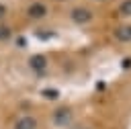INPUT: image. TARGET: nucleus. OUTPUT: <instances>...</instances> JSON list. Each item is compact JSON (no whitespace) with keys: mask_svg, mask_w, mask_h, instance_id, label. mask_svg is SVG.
Here are the masks:
<instances>
[{"mask_svg":"<svg viewBox=\"0 0 131 129\" xmlns=\"http://www.w3.org/2000/svg\"><path fill=\"white\" fill-rule=\"evenodd\" d=\"M14 37V31L8 23H0V43H6Z\"/></svg>","mask_w":131,"mask_h":129,"instance_id":"8","label":"nucleus"},{"mask_svg":"<svg viewBox=\"0 0 131 129\" xmlns=\"http://www.w3.org/2000/svg\"><path fill=\"white\" fill-rule=\"evenodd\" d=\"M10 129H39V119L31 113H23L12 121Z\"/></svg>","mask_w":131,"mask_h":129,"instance_id":"5","label":"nucleus"},{"mask_svg":"<svg viewBox=\"0 0 131 129\" xmlns=\"http://www.w3.org/2000/svg\"><path fill=\"white\" fill-rule=\"evenodd\" d=\"M6 16H8V6L0 2V23H6Z\"/></svg>","mask_w":131,"mask_h":129,"instance_id":"9","label":"nucleus"},{"mask_svg":"<svg viewBox=\"0 0 131 129\" xmlns=\"http://www.w3.org/2000/svg\"><path fill=\"white\" fill-rule=\"evenodd\" d=\"M25 14H27V18H29V20L39 23V20H45V18L49 16V6H47L43 0H33V2L27 6Z\"/></svg>","mask_w":131,"mask_h":129,"instance_id":"4","label":"nucleus"},{"mask_svg":"<svg viewBox=\"0 0 131 129\" xmlns=\"http://www.w3.org/2000/svg\"><path fill=\"white\" fill-rule=\"evenodd\" d=\"M68 18L76 27H90L96 20V10L88 4H76L68 10Z\"/></svg>","mask_w":131,"mask_h":129,"instance_id":"1","label":"nucleus"},{"mask_svg":"<svg viewBox=\"0 0 131 129\" xmlns=\"http://www.w3.org/2000/svg\"><path fill=\"white\" fill-rule=\"evenodd\" d=\"M111 39L119 45H131V20H121L119 25L113 27Z\"/></svg>","mask_w":131,"mask_h":129,"instance_id":"3","label":"nucleus"},{"mask_svg":"<svg viewBox=\"0 0 131 129\" xmlns=\"http://www.w3.org/2000/svg\"><path fill=\"white\" fill-rule=\"evenodd\" d=\"M29 68H31L35 74H43V72H47V68H49V57H47L45 53H35V55L29 57Z\"/></svg>","mask_w":131,"mask_h":129,"instance_id":"6","label":"nucleus"},{"mask_svg":"<svg viewBox=\"0 0 131 129\" xmlns=\"http://www.w3.org/2000/svg\"><path fill=\"white\" fill-rule=\"evenodd\" d=\"M49 121H51V125L57 127V129H68V127H72V125L76 123L74 106H70V104H59V106H55V109L51 111V115H49Z\"/></svg>","mask_w":131,"mask_h":129,"instance_id":"2","label":"nucleus"},{"mask_svg":"<svg viewBox=\"0 0 131 129\" xmlns=\"http://www.w3.org/2000/svg\"><path fill=\"white\" fill-rule=\"evenodd\" d=\"M115 16L119 20H131V0H119L115 6Z\"/></svg>","mask_w":131,"mask_h":129,"instance_id":"7","label":"nucleus"},{"mask_svg":"<svg viewBox=\"0 0 131 129\" xmlns=\"http://www.w3.org/2000/svg\"><path fill=\"white\" fill-rule=\"evenodd\" d=\"M68 129H94L92 125H88V123H74L72 127H68Z\"/></svg>","mask_w":131,"mask_h":129,"instance_id":"10","label":"nucleus"},{"mask_svg":"<svg viewBox=\"0 0 131 129\" xmlns=\"http://www.w3.org/2000/svg\"><path fill=\"white\" fill-rule=\"evenodd\" d=\"M90 2H94V4H106V2H111V0H90Z\"/></svg>","mask_w":131,"mask_h":129,"instance_id":"11","label":"nucleus"}]
</instances>
